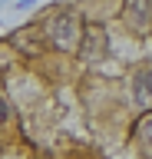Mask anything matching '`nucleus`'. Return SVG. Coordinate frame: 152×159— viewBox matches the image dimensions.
<instances>
[{
	"label": "nucleus",
	"instance_id": "obj_1",
	"mask_svg": "<svg viewBox=\"0 0 152 159\" xmlns=\"http://www.w3.org/2000/svg\"><path fill=\"white\" fill-rule=\"evenodd\" d=\"M43 30H46V40H50L56 50H63V53L76 50L80 47V37H83L80 17H76V10H70V7L53 10L50 17H46V23H43Z\"/></svg>",
	"mask_w": 152,
	"mask_h": 159
},
{
	"label": "nucleus",
	"instance_id": "obj_5",
	"mask_svg": "<svg viewBox=\"0 0 152 159\" xmlns=\"http://www.w3.org/2000/svg\"><path fill=\"white\" fill-rule=\"evenodd\" d=\"M7 116H10V106H7V99L0 96V126H3V123H7Z\"/></svg>",
	"mask_w": 152,
	"mask_h": 159
},
{
	"label": "nucleus",
	"instance_id": "obj_3",
	"mask_svg": "<svg viewBox=\"0 0 152 159\" xmlns=\"http://www.w3.org/2000/svg\"><path fill=\"white\" fill-rule=\"evenodd\" d=\"M80 53L83 57H99L106 53V30L99 23H89V27H83V37H80Z\"/></svg>",
	"mask_w": 152,
	"mask_h": 159
},
{
	"label": "nucleus",
	"instance_id": "obj_2",
	"mask_svg": "<svg viewBox=\"0 0 152 159\" xmlns=\"http://www.w3.org/2000/svg\"><path fill=\"white\" fill-rule=\"evenodd\" d=\"M126 23L139 33L152 30V0H129L126 3Z\"/></svg>",
	"mask_w": 152,
	"mask_h": 159
},
{
	"label": "nucleus",
	"instance_id": "obj_6",
	"mask_svg": "<svg viewBox=\"0 0 152 159\" xmlns=\"http://www.w3.org/2000/svg\"><path fill=\"white\" fill-rule=\"evenodd\" d=\"M30 3H33V0H17V10H27Z\"/></svg>",
	"mask_w": 152,
	"mask_h": 159
},
{
	"label": "nucleus",
	"instance_id": "obj_4",
	"mask_svg": "<svg viewBox=\"0 0 152 159\" xmlns=\"http://www.w3.org/2000/svg\"><path fill=\"white\" fill-rule=\"evenodd\" d=\"M132 96L142 109H152V66L139 70L136 80H132Z\"/></svg>",
	"mask_w": 152,
	"mask_h": 159
}]
</instances>
